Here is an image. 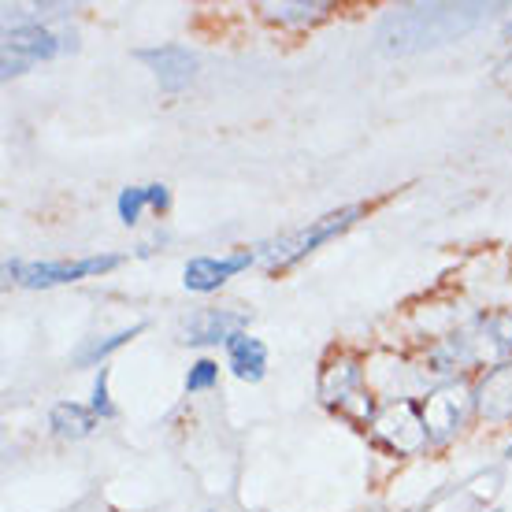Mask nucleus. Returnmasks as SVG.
Returning a JSON list of instances; mask_svg holds the SVG:
<instances>
[{"label": "nucleus", "mask_w": 512, "mask_h": 512, "mask_svg": "<svg viewBox=\"0 0 512 512\" xmlns=\"http://www.w3.org/2000/svg\"><path fill=\"white\" fill-rule=\"evenodd\" d=\"M316 394L327 409L342 412L357 423H372L379 416L375 409V397L368 394L364 386V364L353 353H338L320 368V383H316Z\"/></svg>", "instance_id": "nucleus-3"}, {"label": "nucleus", "mask_w": 512, "mask_h": 512, "mask_svg": "<svg viewBox=\"0 0 512 512\" xmlns=\"http://www.w3.org/2000/svg\"><path fill=\"white\" fill-rule=\"evenodd\" d=\"M97 423H101V416L93 412V405H82V401H60L49 412V427L60 438H71V442L75 438H90L97 431Z\"/></svg>", "instance_id": "nucleus-15"}, {"label": "nucleus", "mask_w": 512, "mask_h": 512, "mask_svg": "<svg viewBox=\"0 0 512 512\" xmlns=\"http://www.w3.org/2000/svg\"><path fill=\"white\" fill-rule=\"evenodd\" d=\"M505 38H512V19L505 23Z\"/></svg>", "instance_id": "nucleus-21"}, {"label": "nucleus", "mask_w": 512, "mask_h": 512, "mask_svg": "<svg viewBox=\"0 0 512 512\" xmlns=\"http://www.w3.org/2000/svg\"><path fill=\"white\" fill-rule=\"evenodd\" d=\"M475 412L487 423L512 420V360L490 368V372L475 383Z\"/></svg>", "instance_id": "nucleus-12"}, {"label": "nucleus", "mask_w": 512, "mask_h": 512, "mask_svg": "<svg viewBox=\"0 0 512 512\" xmlns=\"http://www.w3.org/2000/svg\"><path fill=\"white\" fill-rule=\"evenodd\" d=\"M505 457H512V442H509V446H505Z\"/></svg>", "instance_id": "nucleus-22"}, {"label": "nucleus", "mask_w": 512, "mask_h": 512, "mask_svg": "<svg viewBox=\"0 0 512 512\" xmlns=\"http://www.w3.org/2000/svg\"><path fill=\"white\" fill-rule=\"evenodd\" d=\"M249 327V316L245 312H231V308H201L186 316L179 327V342L182 346H227L234 334H242Z\"/></svg>", "instance_id": "nucleus-9"}, {"label": "nucleus", "mask_w": 512, "mask_h": 512, "mask_svg": "<svg viewBox=\"0 0 512 512\" xmlns=\"http://www.w3.org/2000/svg\"><path fill=\"white\" fill-rule=\"evenodd\" d=\"M472 409L475 390L461 379H449V383H438L435 390H427L420 401V412L423 423H427V435H431V446H442L457 435Z\"/></svg>", "instance_id": "nucleus-7"}, {"label": "nucleus", "mask_w": 512, "mask_h": 512, "mask_svg": "<svg viewBox=\"0 0 512 512\" xmlns=\"http://www.w3.org/2000/svg\"><path fill=\"white\" fill-rule=\"evenodd\" d=\"M227 368H231L242 383H260L268 372V346L253 338V334H234L227 342Z\"/></svg>", "instance_id": "nucleus-13"}, {"label": "nucleus", "mask_w": 512, "mask_h": 512, "mask_svg": "<svg viewBox=\"0 0 512 512\" xmlns=\"http://www.w3.org/2000/svg\"><path fill=\"white\" fill-rule=\"evenodd\" d=\"M253 260L256 253H249V249L231 256H193V260H186V268H182V286L193 290V294H212L227 279H234L238 271L253 268Z\"/></svg>", "instance_id": "nucleus-11"}, {"label": "nucleus", "mask_w": 512, "mask_h": 512, "mask_svg": "<svg viewBox=\"0 0 512 512\" xmlns=\"http://www.w3.org/2000/svg\"><path fill=\"white\" fill-rule=\"evenodd\" d=\"M512 360V312H479L475 320L442 338L427 353V372L442 383L457 379L461 368H498Z\"/></svg>", "instance_id": "nucleus-2"}, {"label": "nucleus", "mask_w": 512, "mask_h": 512, "mask_svg": "<svg viewBox=\"0 0 512 512\" xmlns=\"http://www.w3.org/2000/svg\"><path fill=\"white\" fill-rule=\"evenodd\" d=\"M372 431L394 457H416L431 446V435H427V423H423V412L416 401H394V405L379 409V416L372 420Z\"/></svg>", "instance_id": "nucleus-8"}, {"label": "nucleus", "mask_w": 512, "mask_h": 512, "mask_svg": "<svg viewBox=\"0 0 512 512\" xmlns=\"http://www.w3.org/2000/svg\"><path fill=\"white\" fill-rule=\"evenodd\" d=\"M216 383H219V364H216V360H208V357H201L190 372H186V390H190V394L212 390Z\"/></svg>", "instance_id": "nucleus-18"}, {"label": "nucleus", "mask_w": 512, "mask_h": 512, "mask_svg": "<svg viewBox=\"0 0 512 512\" xmlns=\"http://www.w3.org/2000/svg\"><path fill=\"white\" fill-rule=\"evenodd\" d=\"M145 331V323H134V327H123V331L116 334H104V338H90L86 346H78L75 349V364L78 368H93V364H101V360H108L116 349L130 346L138 334Z\"/></svg>", "instance_id": "nucleus-16"}, {"label": "nucleus", "mask_w": 512, "mask_h": 512, "mask_svg": "<svg viewBox=\"0 0 512 512\" xmlns=\"http://www.w3.org/2000/svg\"><path fill=\"white\" fill-rule=\"evenodd\" d=\"M360 216H364V205H346V208H338V212H327V216L312 219L308 227L286 234V238H279L275 245L264 249V268L268 271L294 268L297 260H305L308 253H316L323 242H331V238H338L342 231H349Z\"/></svg>", "instance_id": "nucleus-4"}, {"label": "nucleus", "mask_w": 512, "mask_h": 512, "mask_svg": "<svg viewBox=\"0 0 512 512\" xmlns=\"http://www.w3.org/2000/svg\"><path fill=\"white\" fill-rule=\"evenodd\" d=\"M145 190H149V208H153V212H167V208H171V190H167V186L156 182V186H145Z\"/></svg>", "instance_id": "nucleus-20"}, {"label": "nucleus", "mask_w": 512, "mask_h": 512, "mask_svg": "<svg viewBox=\"0 0 512 512\" xmlns=\"http://www.w3.org/2000/svg\"><path fill=\"white\" fill-rule=\"evenodd\" d=\"M145 208H149V190H145V186H127V190L119 193L116 212H119V219H123L127 227H134V223H138Z\"/></svg>", "instance_id": "nucleus-17"}, {"label": "nucleus", "mask_w": 512, "mask_h": 512, "mask_svg": "<svg viewBox=\"0 0 512 512\" xmlns=\"http://www.w3.org/2000/svg\"><path fill=\"white\" fill-rule=\"evenodd\" d=\"M260 12L268 23L279 26H312L323 23L334 12V4L331 0H268V4H260Z\"/></svg>", "instance_id": "nucleus-14"}, {"label": "nucleus", "mask_w": 512, "mask_h": 512, "mask_svg": "<svg viewBox=\"0 0 512 512\" xmlns=\"http://www.w3.org/2000/svg\"><path fill=\"white\" fill-rule=\"evenodd\" d=\"M78 41L75 34L52 30L38 19V15H12L8 12V26H4V60L34 67L38 60H52L60 52H75Z\"/></svg>", "instance_id": "nucleus-6"}, {"label": "nucleus", "mask_w": 512, "mask_h": 512, "mask_svg": "<svg viewBox=\"0 0 512 512\" xmlns=\"http://www.w3.org/2000/svg\"><path fill=\"white\" fill-rule=\"evenodd\" d=\"M123 264V256L101 253L82 256V260H8L4 275L26 290H49V286H67V282H82L93 275H104Z\"/></svg>", "instance_id": "nucleus-5"}, {"label": "nucleus", "mask_w": 512, "mask_h": 512, "mask_svg": "<svg viewBox=\"0 0 512 512\" xmlns=\"http://www.w3.org/2000/svg\"><path fill=\"white\" fill-rule=\"evenodd\" d=\"M138 60L149 71L153 78L160 82V90L167 93H179L186 90L197 75V56H193L186 45H153V49H138Z\"/></svg>", "instance_id": "nucleus-10"}, {"label": "nucleus", "mask_w": 512, "mask_h": 512, "mask_svg": "<svg viewBox=\"0 0 512 512\" xmlns=\"http://www.w3.org/2000/svg\"><path fill=\"white\" fill-rule=\"evenodd\" d=\"M490 512H498V509H490Z\"/></svg>", "instance_id": "nucleus-23"}, {"label": "nucleus", "mask_w": 512, "mask_h": 512, "mask_svg": "<svg viewBox=\"0 0 512 512\" xmlns=\"http://www.w3.org/2000/svg\"><path fill=\"white\" fill-rule=\"evenodd\" d=\"M498 4L479 0H431V4H397L375 26V49L386 56H412V52L442 49L449 41L472 34L483 26Z\"/></svg>", "instance_id": "nucleus-1"}, {"label": "nucleus", "mask_w": 512, "mask_h": 512, "mask_svg": "<svg viewBox=\"0 0 512 512\" xmlns=\"http://www.w3.org/2000/svg\"><path fill=\"white\" fill-rule=\"evenodd\" d=\"M208 512H212V509H208Z\"/></svg>", "instance_id": "nucleus-24"}, {"label": "nucleus", "mask_w": 512, "mask_h": 512, "mask_svg": "<svg viewBox=\"0 0 512 512\" xmlns=\"http://www.w3.org/2000/svg\"><path fill=\"white\" fill-rule=\"evenodd\" d=\"M93 412L101 416V420H112L116 416V405H112V394H108V368H101L97 375V383H93Z\"/></svg>", "instance_id": "nucleus-19"}]
</instances>
